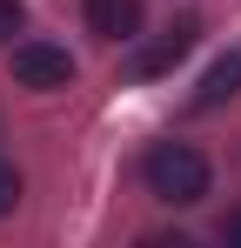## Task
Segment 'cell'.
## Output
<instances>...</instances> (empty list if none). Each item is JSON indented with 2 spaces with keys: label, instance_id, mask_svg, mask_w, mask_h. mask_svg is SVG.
Instances as JSON below:
<instances>
[{
  "label": "cell",
  "instance_id": "cell-5",
  "mask_svg": "<svg viewBox=\"0 0 241 248\" xmlns=\"http://www.w3.org/2000/svg\"><path fill=\"white\" fill-rule=\"evenodd\" d=\"M235 94H241V54H221V61L201 74V87H195V114L221 108V101H235Z\"/></svg>",
  "mask_w": 241,
  "mask_h": 248
},
{
  "label": "cell",
  "instance_id": "cell-4",
  "mask_svg": "<svg viewBox=\"0 0 241 248\" xmlns=\"http://www.w3.org/2000/svg\"><path fill=\"white\" fill-rule=\"evenodd\" d=\"M87 34L134 41V34H141V0H87Z\"/></svg>",
  "mask_w": 241,
  "mask_h": 248
},
{
  "label": "cell",
  "instance_id": "cell-8",
  "mask_svg": "<svg viewBox=\"0 0 241 248\" xmlns=\"http://www.w3.org/2000/svg\"><path fill=\"white\" fill-rule=\"evenodd\" d=\"M221 242H228V248H241V208L228 215V221H221Z\"/></svg>",
  "mask_w": 241,
  "mask_h": 248
},
{
  "label": "cell",
  "instance_id": "cell-1",
  "mask_svg": "<svg viewBox=\"0 0 241 248\" xmlns=\"http://www.w3.org/2000/svg\"><path fill=\"white\" fill-rule=\"evenodd\" d=\"M148 188H154L167 208H195L208 195V155L188 148V141H161L148 148Z\"/></svg>",
  "mask_w": 241,
  "mask_h": 248
},
{
  "label": "cell",
  "instance_id": "cell-3",
  "mask_svg": "<svg viewBox=\"0 0 241 248\" xmlns=\"http://www.w3.org/2000/svg\"><path fill=\"white\" fill-rule=\"evenodd\" d=\"M14 81L54 94V87L74 81V54H67V47H47V41H20L14 47Z\"/></svg>",
  "mask_w": 241,
  "mask_h": 248
},
{
  "label": "cell",
  "instance_id": "cell-7",
  "mask_svg": "<svg viewBox=\"0 0 241 248\" xmlns=\"http://www.w3.org/2000/svg\"><path fill=\"white\" fill-rule=\"evenodd\" d=\"M20 27H27V7L20 0H0V41H14Z\"/></svg>",
  "mask_w": 241,
  "mask_h": 248
},
{
  "label": "cell",
  "instance_id": "cell-6",
  "mask_svg": "<svg viewBox=\"0 0 241 248\" xmlns=\"http://www.w3.org/2000/svg\"><path fill=\"white\" fill-rule=\"evenodd\" d=\"M14 202H20V168L0 161V215H14Z\"/></svg>",
  "mask_w": 241,
  "mask_h": 248
},
{
  "label": "cell",
  "instance_id": "cell-2",
  "mask_svg": "<svg viewBox=\"0 0 241 248\" xmlns=\"http://www.w3.org/2000/svg\"><path fill=\"white\" fill-rule=\"evenodd\" d=\"M195 41H201V20H195V14L167 20V27H161L154 41H148L141 54H134V81H161V74H167L174 61H188V54H195Z\"/></svg>",
  "mask_w": 241,
  "mask_h": 248
}]
</instances>
